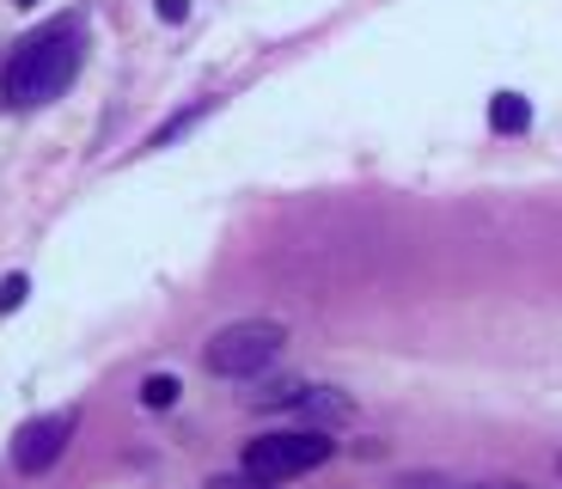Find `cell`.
I'll use <instances>...</instances> for the list:
<instances>
[{
  "label": "cell",
  "mask_w": 562,
  "mask_h": 489,
  "mask_svg": "<svg viewBox=\"0 0 562 489\" xmlns=\"http://www.w3.org/2000/svg\"><path fill=\"white\" fill-rule=\"evenodd\" d=\"M80 62H86L80 19H56V25H43L37 37H25L13 49V62L0 68V98H7L13 111H37V104L68 92Z\"/></svg>",
  "instance_id": "cell-1"
},
{
  "label": "cell",
  "mask_w": 562,
  "mask_h": 489,
  "mask_svg": "<svg viewBox=\"0 0 562 489\" xmlns=\"http://www.w3.org/2000/svg\"><path fill=\"white\" fill-rule=\"evenodd\" d=\"M337 453V441L318 429H276V434H257V441H245V477L251 484H294V477L318 471L324 459Z\"/></svg>",
  "instance_id": "cell-2"
},
{
  "label": "cell",
  "mask_w": 562,
  "mask_h": 489,
  "mask_svg": "<svg viewBox=\"0 0 562 489\" xmlns=\"http://www.w3.org/2000/svg\"><path fill=\"white\" fill-rule=\"evenodd\" d=\"M281 343H288V324H276V319H239V324H226V331L209 336L202 367H209L214 379H257L281 355Z\"/></svg>",
  "instance_id": "cell-3"
},
{
  "label": "cell",
  "mask_w": 562,
  "mask_h": 489,
  "mask_svg": "<svg viewBox=\"0 0 562 489\" xmlns=\"http://www.w3.org/2000/svg\"><path fill=\"white\" fill-rule=\"evenodd\" d=\"M74 429H80V416L74 410H49V416H31L25 429L13 434V471L19 477H43L49 465L68 453Z\"/></svg>",
  "instance_id": "cell-4"
},
{
  "label": "cell",
  "mask_w": 562,
  "mask_h": 489,
  "mask_svg": "<svg viewBox=\"0 0 562 489\" xmlns=\"http://www.w3.org/2000/svg\"><path fill=\"white\" fill-rule=\"evenodd\" d=\"M294 416H306V429H337V422H349L355 416V398L349 391H337V386H306V398L294 404Z\"/></svg>",
  "instance_id": "cell-5"
},
{
  "label": "cell",
  "mask_w": 562,
  "mask_h": 489,
  "mask_svg": "<svg viewBox=\"0 0 562 489\" xmlns=\"http://www.w3.org/2000/svg\"><path fill=\"white\" fill-rule=\"evenodd\" d=\"M490 129L495 135H526V129H532V98L526 92H495L490 98Z\"/></svg>",
  "instance_id": "cell-6"
},
{
  "label": "cell",
  "mask_w": 562,
  "mask_h": 489,
  "mask_svg": "<svg viewBox=\"0 0 562 489\" xmlns=\"http://www.w3.org/2000/svg\"><path fill=\"white\" fill-rule=\"evenodd\" d=\"M209 111H214V98H202V104H190V111H178V116H171V123H159L154 135H147V147H171V141H178L183 129H196V123H202V116H209Z\"/></svg>",
  "instance_id": "cell-7"
},
{
  "label": "cell",
  "mask_w": 562,
  "mask_h": 489,
  "mask_svg": "<svg viewBox=\"0 0 562 489\" xmlns=\"http://www.w3.org/2000/svg\"><path fill=\"white\" fill-rule=\"evenodd\" d=\"M300 398H306V386H300V379H276V386L251 391V404H257V410H294Z\"/></svg>",
  "instance_id": "cell-8"
},
{
  "label": "cell",
  "mask_w": 562,
  "mask_h": 489,
  "mask_svg": "<svg viewBox=\"0 0 562 489\" xmlns=\"http://www.w3.org/2000/svg\"><path fill=\"white\" fill-rule=\"evenodd\" d=\"M178 379H171V374H147V379H140V404H147V410H171V404H178Z\"/></svg>",
  "instance_id": "cell-9"
},
{
  "label": "cell",
  "mask_w": 562,
  "mask_h": 489,
  "mask_svg": "<svg viewBox=\"0 0 562 489\" xmlns=\"http://www.w3.org/2000/svg\"><path fill=\"white\" fill-rule=\"evenodd\" d=\"M25 293H31L25 276H7V281H0V312H19V307H25Z\"/></svg>",
  "instance_id": "cell-10"
},
{
  "label": "cell",
  "mask_w": 562,
  "mask_h": 489,
  "mask_svg": "<svg viewBox=\"0 0 562 489\" xmlns=\"http://www.w3.org/2000/svg\"><path fill=\"white\" fill-rule=\"evenodd\" d=\"M159 19H166V25H183V19H190V0H159Z\"/></svg>",
  "instance_id": "cell-11"
},
{
  "label": "cell",
  "mask_w": 562,
  "mask_h": 489,
  "mask_svg": "<svg viewBox=\"0 0 562 489\" xmlns=\"http://www.w3.org/2000/svg\"><path fill=\"white\" fill-rule=\"evenodd\" d=\"M209 489H263V484H251V477H214Z\"/></svg>",
  "instance_id": "cell-12"
},
{
  "label": "cell",
  "mask_w": 562,
  "mask_h": 489,
  "mask_svg": "<svg viewBox=\"0 0 562 489\" xmlns=\"http://www.w3.org/2000/svg\"><path fill=\"white\" fill-rule=\"evenodd\" d=\"M557 471H562V459H557Z\"/></svg>",
  "instance_id": "cell-13"
}]
</instances>
